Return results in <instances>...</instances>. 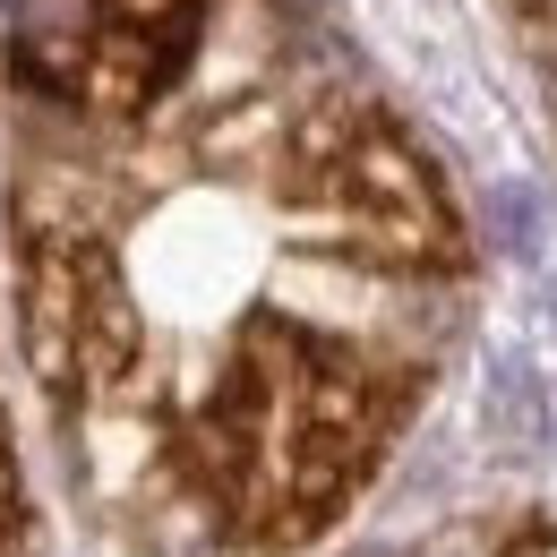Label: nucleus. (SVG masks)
<instances>
[{"mask_svg": "<svg viewBox=\"0 0 557 557\" xmlns=\"http://www.w3.org/2000/svg\"><path fill=\"white\" fill-rule=\"evenodd\" d=\"M326 214H335V232H344L351 249H404V258H429L437 240H446V214L429 198V181L412 172V154L404 146H386L377 129H360V138L335 154V172H326Z\"/></svg>", "mask_w": 557, "mask_h": 557, "instance_id": "3", "label": "nucleus"}, {"mask_svg": "<svg viewBox=\"0 0 557 557\" xmlns=\"http://www.w3.org/2000/svg\"><path fill=\"white\" fill-rule=\"evenodd\" d=\"M26 351L44 386H86L129 360V309L112 292V267L95 249H44L35 258V309H26Z\"/></svg>", "mask_w": 557, "mask_h": 557, "instance_id": "2", "label": "nucleus"}, {"mask_svg": "<svg viewBox=\"0 0 557 557\" xmlns=\"http://www.w3.org/2000/svg\"><path fill=\"white\" fill-rule=\"evenodd\" d=\"M488 429H497L506 455H549L557 404H549V377L532 360H497V377H488Z\"/></svg>", "mask_w": 557, "mask_h": 557, "instance_id": "4", "label": "nucleus"}, {"mask_svg": "<svg viewBox=\"0 0 557 557\" xmlns=\"http://www.w3.org/2000/svg\"><path fill=\"white\" fill-rule=\"evenodd\" d=\"M360 437V386L335 360H318L292 335H267L258 360L232 377V395L214 404V455L232 463L240 506H318L351 472Z\"/></svg>", "mask_w": 557, "mask_h": 557, "instance_id": "1", "label": "nucleus"}, {"mask_svg": "<svg viewBox=\"0 0 557 557\" xmlns=\"http://www.w3.org/2000/svg\"><path fill=\"white\" fill-rule=\"evenodd\" d=\"M515 557H557V541H541V549H515Z\"/></svg>", "mask_w": 557, "mask_h": 557, "instance_id": "6", "label": "nucleus"}, {"mask_svg": "<svg viewBox=\"0 0 557 557\" xmlns=\"http://www.w3.org/2000/svg\"><path fill=\"white\" fill-rule=\"evenodd\" d=\"M488 223H497V240H506L515 258H532L541 232H549V198H541L532 181H506V189H488Z\"/></svg>", "mask_w": 557, "mask_h": 557, "instance_id": "5", "label": "nucleus"}]
</instances>
